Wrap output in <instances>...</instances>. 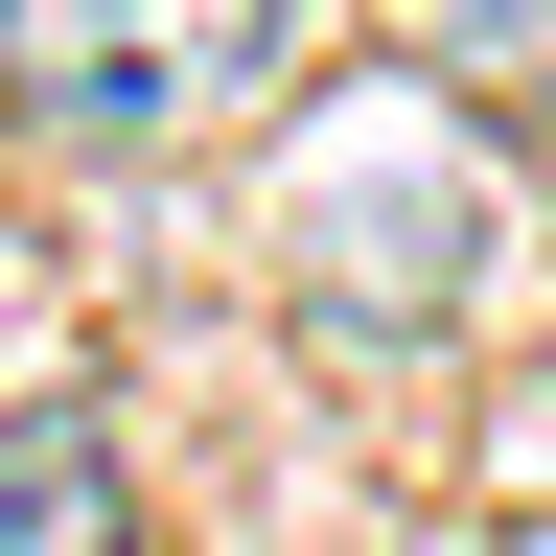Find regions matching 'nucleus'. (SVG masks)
Masks as SVG:
<instances>
[{
    "label": "nucleus",
    "mask_w": 556,
    "mask_h": 556,
    "mask_svg": "<svg viewBox=\"0 0 556 556\" xmlns=\"http://www.w3.org/2000/svg\"><path fill=\"white\" fill-rule=\"evenodd\" d=\"M0 556H163L116 417H0Z\"/></svg>",
    "instance_id": "3"
},
{
    "label": "nucleus",
    "mask_w": 556,
    "mask_h": 556,
    "mask_svg": "<svg viewBox=\"0 0 556 556\" xmlns=\"http://www.w3.org/2000/svg\"><path fill=\"white\" fill-rule=\"evenodd\" d=\"M302 47V0H0V93L70 139H186Z\"/></svg>",
    "instance_id": "2"
},
{
    "label": "nucleus",
    "mask_w": 556,
    "mask_h": 556,
    "mask_svg": "<svg viewBox=\"0 0 556 556\" xmlns=\"http://www.w3.org/2000/svg\"><path fill=\"white\" fill-rule=\"evenodd\" d=\"M417 93H441L464 139H486V116L556 139V0H417Z\"/></svg>",
    "instance_id": "4"
},
{
    "label": "nucleus",
    "mask_w": 556,
    "mask_h": 556,
    "mask_svg": "<svg viewBox=\"0 0 556 556\" xmlns=\"http://www.w3.org/2000/svg\"><path fill=\"white\" fill-rule=\"evenodd\" d=\"M510 556H556V533H510Z\"/></svg>",
    "instance_id": "5"
},
{
    "label": "nucleus",
    "mask_w": 556,
    "mask_h": 556,
    "mask_svg": "<svg viewBox=\"0 0 556 556\" xmlns=\"http://www.w3.org/2000/svg\"><path fill=\"white\" fill-rule=\"evenodd\" d=\"M255 255H278V302H302L325 348H371V371H417V348H464L486 325V278H510V163L417 93H325L302 139H278V186H255Z\"/></svg>",
    "instance_id": "1"
}]
</instances>
